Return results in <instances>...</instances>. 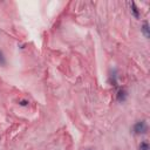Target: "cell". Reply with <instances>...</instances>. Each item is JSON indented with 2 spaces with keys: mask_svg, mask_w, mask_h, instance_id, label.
<instances>
[{
  "mask_svg": "<svg viewBox=\"0 0 150 150\" xmlns=\"http://www.w3.org/2000/svg\"><path fill=\"white\" fill-rule=\"evenodd\" d=\"M146 131H148V124H146V122H145L144 120L137 121V122L134 124V127H132V132H134L135 135H143V134H145Z\"/></svg>",
  "mask_w": 150,
  "mask_h": 150,
  "instance_id": "1",
  "label": "cell"
},
{
  "mask_svg": "<svg viewBox=\"0 0 150 150\" xmlns=\"http://www.w3.org/2000/svg\"><path fill=\"white\" fill-rule=\"evenodd\" d=\"M130 11H131V14H132L136 19H139V16H141V14H139V9H138V7L136 6V4H135L134 1L130 2Z\"/></svg>",
  "mask_w": 150,
  "mask_h": 150,
  "instance_id": "5",
  "label": "cell"
},
{
  "mask_svg": "<svg viewBox=\"0 0 150 150\" xmlns=\"http://www.w3.org/2000/svg\"><path fill=\"white\" fill-rule=\"evenodd\" d=\"M141 32L143 33V35H144L146 39L150 38V27H149L148 21H143V25H142V27H141Z\"/></svg>",
  "mask_w": 150,
  "mask_h": 150,
  "instance_id": "4",
  "label": "cell"
},
{
  "mask_svg": "<svg viewBox=\"0 0 150 150\" xmlns=\"http://www.w3.org/2000/svg\"><path fill=\"white\" fill-rule=\"evenodd\" d=\"M19 104H20V105H22V107H26V105H28V104H29V102H28L27 100H21V101H19Z\"/></svg>",
  "mask_w": 150,
  "mask_h": 150,
  "instance_id": "8",
  "label": "cell"
},
{
  "mask_svg": "<svg viewBox=\"0 0 150 150\" xmlns=\"http://www.w3.org/2000/svg\"><path fill=\"white\" fill-rule=\"evenodd\" d=\"M109 83L114 87H118V73H117V69L116 68H111L110 69V73H109V79H108Z\"/></svg>",
  "mask_w": 150,
  "mask_h": 150,
  "instance_id": "2",
  "label": "cell"
},
{
  "mask_svg": "<svg viewBox=\"0 0 150 150\" xmlns=\"http://www.w3.org/2000/svg\"><path fill=\"white\" fill-rule=\"evenodd\" d=\"M138 150H150V146H149V143L146 141H143L139 143V146H138Z\"/></svg>",
  "mask_w": 150,
  "mask_h": 150,
  "instance_id": "6",
  "label": "cell"
},
{
  "mask_svg": "<svg viewBox=\"0 0 150 150\" xmlns=\"http://www.w3.org/2000/svg\"><path fill=\"white\" fill-rule=\"evenodd\" d=\"M127 97H128L127 90H125L124 88H120V89L117 90V94H116V100H117L118 102H124V101L127 100Z\"/></svg>",
  "mask_w": 150,
  "mask_h": 150,
  "instance_id": "3",
  "label": "cell"
},
{
  "mask_svg": "<svg viewBox=\"0 0 150 150\" xmlns=\"http://www.w3.org/2000/svg\"><path fill=\"white\" fill-rule=\"evenodd\" d=\"M6 63H7V61H6V57H5L4 53H2V50H0V66L5 67V66H6Z\"/></svg>",
  "mask_w": 150,
  "mask_h": 150,
  "instance_id": "7",
  "label": "cell"
}]
</instances>
